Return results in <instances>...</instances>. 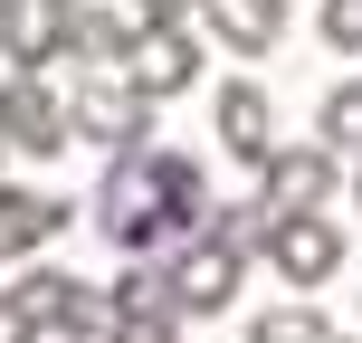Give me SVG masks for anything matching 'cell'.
I'll return each mask as SVG.
<instances>
[{
	"instance_id": "cell-1",
	"label": "cell",
	"mask_w": 362,
	"mask_h": 343,
	"mask_svg": "<svg viewBox=\"0 0 362 343\" xmlns=\"http://www.w3.org/2000/svg\"><path fill=\"white\" fill-rule=\"evenodd\" d=\"M200 219H210V172H200L191 153L134 144V153H115L105 191H95V229H105L124 257H172Z\"/></svg>"
},
{
	"instance_id": "cell-2",
	"label": "cell",
	"mask_w": 362,
	"mask_h": 343,
	"mask_svg": "<svg viewBox=\"0 0 362 343\" xmlns=\"http://www.w3.org/2000/svg\"><path fill=\"white\" fill-rule=\"evenodd\" d=\"M67 124L86 134V144H105V153H134L144 144V124H153V95L134 86V76H76V95H67Z\"/></svg>"
},
{
	"instance_id": "cell-3",
	"label": "cell",
	"mask_w": 362,
	"mask_h": 343,
	"mask_svg": "<svg viewBox=\"0 0 362 343\" xmlns=\"http://www.w3.org/2000/svg\"><path fill=\"white\" fill-rule=\"evenodd\" d=\"M257 257H267V267L286 277L296 296H315L334 267H344V229H334L325 210H276V219H267V248H257Z\"/></svg>"
},
{
	"instance_id": "cell-4",
	"label": "cell",
	"mask_w": 362,
	"mask_h": 343,
	"mask_svg": "<svg viewBox=\"0 0 362 343\" xmlns=\"http://www.w3.org/2000/svg\"><path fill=\"white\" fill-rule=\"evenodd\" d=\"M163 267H172V306H181V315H229L238 277H248V248H229V238L191 229V238L163 257Z\"/></svg>"
},
{
	"instance_id": "cell-5",
	"label": "cell",
	"mask_w": 362,
	"mask_h": 343,
	"mask_svg": "<svg viewBox=\"0 0 362 343\" xmlns=\"http://www.w3.org/2000/svg\"><path fill=\"white\" fill-rule=\"evenodd\" d=\"M334 191H344V153L334 144H276L257 163V200L267 210H325Z\"/></svg>"
},
{
	"instance_id": "cell-6",
	"label": "cell",
	"mask_w": 362,
	"mask_h": 343,
	"mask_svg": "<svg viewBox=\"0 0 362 343\" xmlns=\"http://www.w3.org/2000/svg\"><path fill=\"white\" fill-rule=\"evenodd\" d=\"M0 134H10V153H67V95L38 67H10L0 76Z\"/></svg>"
},
{
	"instance_id": "cell-7",
	"label": "cell",
	"mask_w": 362,
	"mask_h": 343,
	"mask_svg": "<svg viewBox=\"0 0 362 343\" xmlns=\"http://www.w3.org/2000/svg\"><path fill=\"white\" fill-rule=\"evenodd\" d=\"M124 76L153 95V105H163V95H181V86H200V38H191V19H144V29H134Z\"/></svg>"
},
{
	"instance_id": "cell-8",
	"label": "cell",
	"mask_w": 362,
	"mask_h": 343,
	"mask_svg": "<svg viewBox=\"0 0 362 343\" xmlns=\"http://www.w3.org/2000/svg\"><path fill=\"white\" fill-rule=\"evenodd\" d=\"M67 200L57 191H29V181H0V267H10V257H29V248H48L57 229H67Z\"/></svg>"
},
{
	"instance_id": "cell-9",
	"label": "cell",
	"mask_w": 362,
	"mask_h": 343,
	"mask_svg": "<svg viewBox=\"0 0 362 343\" xmlns=\"http://www.w3.org/2000/svg\"><path fill=\"white\" fill-rule=\"evenodd\" d=\"M0 48H10V67L67 57V0H0Z\"/></svg>"
},
{
	"instance_id": "cell-10",
	"label": "cell",
	"mask_w": 362,
	"mask_h": 343,
	"mask_svg": "<svg viewBox=\"0 0 362 343\" xmlns=\"http://www.w3.org/2000/svg\"><path fill=\"white\" fill-rule=\"evenodd\" d=\"M191 19H200L210 38H229L238 57H267L276 29H286V0H191Z\"/></svg>"
},
{
	"instance_id": "cell-11",
	"label": "cell",
	"mask_w": 362,
	"mask_h": 343,
	"mask_svg": "<svg viewBox=\"0 0 362 343\" xmlns=\"http://www.w3.org/2000/svg\"><path fill=\"white\" fill-rule=\"evenodd\" d=\"M210 124H219V144H229V163H267V153H276V115H267V95H257L248 76H238V86H219Z\"/></svg>"
},
{
	"instance_id": "cell-12",
	"label": "cell",
	"mask_w": 362,
	"mask_h": 343,
	"mask_svg": "<svg viewBox=\"0 0 362 343\" xmlns=\"http://www.w3.org/2000/svg\"><path fill=\"white\" fill-rule=\"evenodd\" d=\"M105 306H115V325H153V334L181 325V306H172V267H163V257H134V267L105 286Z\"/></svg>"
},
{
	"instance_id": "cell-13",
	"label": "cell",
	"mask_w": 362,
	"mask_h": 343,
	"mask_svg": "<svg viewBox=\"0 0 362 343\" xmlns=\"http://www.w3.org/2000/svg\"><path fill=\"white\" fill-rule=\"evenodd\" d=\"M67 57H76V67H124V57H134V29L115 10H86V0H76V10H67Z\"/></svg>"
},
{
	"instance_id": "cell-14",
	"label": "cell",
	"mask_w": 362,
	"mask_h": 343,
	"mask_svg": "<svg viewBox=\"0 0 362 343\" xmlns=\"http://www.w3.org/2000/svg\"><path fill=\"white\" fill-rule=\"evenodd\" d=\"M267 219H276L267 200H229V210H219V200H210V219H200V229H210V238H229V248H248V257H257V248H267Z\"/></svg>"
},
{
	"instance_id": "cell-15",
	"label": "cell",
	"mask_w": 362,
	"mask_h": 343,
	"mask_svg": "<svg viewBox=\"0 0 362 343\" xmlns=\"http://www.w3.org/2000/svg\"><path fill=\"white\" fill-rule=\"evenodd\" d=\"M334 325L315 315V296H296V306H276V315H257L248 325V343H325Z\"/></svg>"
},
{
	"instance_id": "cell-16",
	"label": "cell",
	"mask_w": 362,
	"mask_h": 343,
	"mask_svg": "<svg viewBox=\"0 0 362 343\" xmlns=\"http://www.w3.org/2000/svg\"><path fill=\"white\" fill-rule=\"evenodd\" d=\"M315 29H325V48L362 57V0H315Z\"/></svg>"
},
{
	"instance_id": "cell-17",
	"label": "cell",
	"mask_w": 362,
	"mask_h": 343,
	"mask_svg": "<svg viewBox=\"0 0 362 343\" xmlns=\"http://www.w3.org/2000/svg\"><path fill=\"white\" fill-rule=\"evenodd\" d=\"M144 19H191V0H134Z\"/></svg>"
},
{
	"instance_id": "cell-18",
	"label": "cell",
	"mask_w": 362,
	"mask_h": 343,
	"mask_svg": "<svg viewBox=\"0 0 362 343\" xmlns=\"http://www.w3.org/2000/svg\"><path fill=\"white\" fill-rule=\"evenodd\" d=\"M115 343H172V334H153V325H115Z\"/></svg>"
},
{
	"instance_id": "cell-19",
	"label": "cell",
	"mask_w": 362,
	"mask_h": 343,
	"mask_svg": "<svg viewBox=\"0 0 362 343\" xmlns=\"http://www.w3.org/2000/svg\"><path fill=\"white\" fill-rule=\"evenodd\" d=\"M353 200H362V172H353Z\"/></svg>"
},
{
	"instance_id": "cell-20",
	"label": "cell",
	"mask_w": 362,
	"mask_h": 343,
	"mask_svg": "<svg viewBox=\"0 0 362 343\" xmlns=\"http://www.w3.org/2000/svg\"><path fill=\"white\" fill-rule=\"evenodd\" d=\"M0 153H10V134H0Z\"/></svg>"
},
{
	"instance_id": "cell-21",
	"label": "cell",
	"mask_w": 362,
	"mask_h": 343,
	"mask_svg": "<svg viewBox=\"0 0 362 343\" xmlns=\"http://www.w3.org/2000/svg\"><path fill=\"white\" fill-rule=\"evenodd\" d=\"M325 343H344V334H325Z\"/></svg>"
},
{
	"instance_id": "cell-22",
	"label": "cell",
	"mask_w": 362,
	"mask_h": 343,
	"mask_svg": "<svg viewBox=\"0 0 362 343\" xmlns=\"http://www.w3.org/2000/svg\"><path fill=\"white\" fill-rule=\"evenodd\" d=\"M67 10H76V0H67Z\"/></svg>"
}]
</instances>
